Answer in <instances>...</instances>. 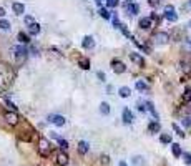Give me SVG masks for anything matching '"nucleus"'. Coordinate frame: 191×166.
<instances>
[{
    "label": "nucleus",
    "instance_id": "nucleus-39",
    "mask_svg": "<svg viewBox=\"0 0 191 166\" xmlns=\"http://www.w3.org/2000/svg\"><path fill=\"white\" fill-rule=\"evenodd\" d=\"M107 3H108V7H116L118 5V0H107Z\"/></svg>",
    "mask_w": 191,
    "mask_h": 166
},
{
    "label": "nucleus",
    "instance_id": "nucleus-23",
    "mask_svg": "<svg viewBox=\"0 0 191 166\" xmlns=\"http://www.w3.org/2000/svg\"><path fill=\"white\" fill-rule=\"evenodd\" d=\"M145 105H146V111H150L151 115H153L155 118L158 120V113H156V108H155V105L151 103V101H146V103H145Z\"/></svg>",
    "mask_w": 191,
    "mask_h": 166
},
{
    "label": "nucleus",
    "instance_id": "nucleus-15",
    "mask_svg": "<svg viewBox=\"0 0 191 166\" xmlns=\"http://www.w3.org/2000/svg\"><path fill=\"white\" fill-rule=\"evenodd\" d=\"M12 10H13V13H15V15H22V13L25 12V7H23V3L15 2V3L12 5Z\"/></svg>",
    "mask_w": 191,
    "mask_h": 166
},
{
    "label": "nucleus",
    "instance_id": "nucleus-22",
    "mask_svg": "<svg viewBox=\"0 0 191 166\" xmlns=\"http://www.w3.org/2000/svg\"><path fill=\"white\" fill-rule=\"evenodd\" d=\"M181 101L183 103H191V88H186L185 93L181 95Z\"/></svg>",
    "mask_w": 191,
    "mask_h": 166
},
{
    "label": "nucleus",
    "instance_id": "nucleus-38",
    "mask_svg": "<svg viewBox=\"0 0 191 166\" xmlns=\"http://www.w3.org/2000/svg\"><path fill=\"white\" fill-rule=\"evenodd\" d=\"M100 160H101V163H103V164H108L110 163V156H108V154H101Z\"/></svg>",
    "mask_w": 191,
    "mask_h": 166
},
{
    "label": "nucleus",
    "instance_id": "nucleus-47",
    "mask_svg": "<svg viewBox=\"0 0 191 166\" xmlns=\"http://www.w3.org/2000/svg\"><path fill=\"white\" fill-rule=\"evenodd\" d=\"M189 5H191V0H189Z\"/></svg>",
    "mask_w": 191,
    "mask_h": 166
},
{
    "label": "nucleus",
    "instance_id": "nucleus-6",
    "mask_svg": "<svg viewBox=\"0 0 191 166\" xmlns=\"http://www.w3.org/2000/svg\"><path fill=\"white\" fill-rule=\"evenodd\" d=\"M3 118H5V121L9 123L10 126H15L17 123H19V115H17L15 111H7L5 115H3Z\"/></svg>",
    "mask_w": 191,
    "mask_h": 166
},
{
    "label": "nucleus",
    "instance_id": "nucleus-33",
    "mask_svg": "<svg viewBox=\"0 0 191 166\" xmlns=\"http://www.w3.org/2000/svg\"><path fill=\"white\" fill-rule=\"evenodd\" d=\"M181 125L186 126V128H189V126H191V116H186V118H183V120H181Z\"/></svg>",
    "mask_w": 191,
    "mask_h": 166
},
{
    "label": "nucleus",
    "instance_id": "nucleus-1",
    "mask_svg": "<svg viewBox=\"0 0 191 166\" xmlns=\"http://www.w3.org/2000/svg\"><path fill=\"white\" fill-rule=\"evenodd\" d=\"M38 153H40V156H43V158L50 156V153H52V143L47 138H40V140H38Z\"/></svg>",
    "mask_w": 191,
    "mask_h": 166
},
{
    "label": "nucleus",
    "instance_id": "nucleus-41",
    "mask_svg": "<svg viewBox=\"0 0 191 166\" xmlns=\"http://www.w3.org/2000/svg\"><path fill=\"white\" fill-rule=\"evenodd\" d=\"M97 75H98V78H100L101 82H105V73H103V72H98Z\"/></svg>",
    "mask_w": 191,
    "mask_h": 166
},
{
    "label": "nucleus",
    "instance_id": "nucleus-34",
    "mask_svg": "<svg viewBox=\"0 0 191 166\" xmlns=\"http://www.w3.org/2000/svg\"><path fill=\"white\" fill-rule=\"evenodd\" d=\"M113 27H115V28H120V27H121V22H120L118 15H115V17H113Z\"/></svg>",
    "mask_w": 191,
    "mask_h": 166
},
{
    "label": "nucleus",
    "instance_id": "nucleus-8",
    "mask_svg": "<svg viewBox=\"0 0 191 166\" xmlns=\"http://www.w3.org/2000/svg\"><path fill=\"white\" fill-rule=\"evenodd\" d=\"M68 163H70L68 154H67L65 151H60V153L56 154V164H58V166H67Z\"/></svg>",
    "mask_w": 191,
    "mask_h": 166
},
{
    "label": "nucleus",
    "instance_id": "nucleus-44",
    "mask_svg": "<svg viewBox=\"0 0 191 166\" xmlns=\"http://www.w3.org/2000/svg\"><path fill=\"white\" fill-rule=\"evenodd\" d=\"M95 2H97V3H101V2H103V0H95Z\"/></svg>",
    "mask_w": 191,
    "mask_h": 166
},
{
    "label": "nucleus",
    "instance_id": "nucleus-25",
    "mask_svg": "<svg viewBox=\"0 0 191 166\" xmlns=\"http://www.w3.org/2000/svg\"><path fill=\"white\" fill-rule=\"evenodd\" d=\"M135 86H136V90H140V91H146V90H148V85L145 83L143 80H136Z\"/></svg>",
    "mask_w": 191,
    "mask_h": 166
},
{
    "label": "nucleus",
    "instance_id": "nucleus-36",
    "mask_svg": "<svg viewBox=\"0 0 191 166\" xmlns=\"http://www.w3.org/2000/svg\"><path fill=\"white\" fill-rule=\"evenodd\" d=\"M5 105H7V107H9V108H10V110H12V111H15V110H17V107H15V105H13L12 101L9 100V98H5Z\"/></svg>",
    "mask_w": 191,
    "mask_h": 166
},
{
    "label": "nucleus",
    "instance_id": "nucleus-40",
    "mask_svg": "<svg viewBox=\"0 0 191 166\" xmlns=\"http://www.w3.org/2000/svg\"><path fill=\"white\" fill-rule=\"evenodd\" d=\"M148 3H150L151 7H158L160 5V0H148Z\"/></svg>",
    "mask_w": 191,
    "mask_h": 166
},
{
    "label": "nucleus",
    "instance_id": "nucleus-45",
    "mask_svg": "<svg viewBox=\"0 0 191 166\" xmlns=\"http://www.w3.org/2000/svg\"><path fill=\"white\" fill-rule=\"evenodd\" d=\"M133 2V0H126V3H131Z\"/></svg>",
    "mask_w": 191,
    "mask_h": 166
},
{
    "label": "nucleus",
    "instance_id": "nucleus-3",
    "mask_svg": "<svg viewBox=\"0 0 191 166\" xmlns=\"http://www.w3.org/2000/svg\"><path fill=\"white\" fill-rule=\"evenodd\" d=\"M153 42L156 45H165L169 42V33L168 32H158V33L153 35Z\"/></svg>",
    "mask_w": 191,
    "mask_h": 166
},
{
    "label": "nucleus",
    "instance_id": "nucleus-24",
    "mask_svg": "<svg viewBox=\"0 0 191 166\" xmlns=\"http://www.w3.org/2000/svg\"><path fill=\"white\" fill-rule=\"evenodd\" d=\"M160 141H161L163 144H169V143L173 141V140H171V135H169V133H161Z\"/></svg>",
    "mask_w": 191,
    "mask_h": 166
},
{
    "label": "nucleus",
    "instance_id": "nucleus-30",
    "mask_svg": "<svg viewBox=\"0 0 191 166\" xmlns=\"http://www.w3.org/2000/svg\"><path fill=\"white\" fill-rule=\"evenodd\" d=\"M58 140V144H60V148H62V151H65L67 148H68V141L67 140H63V138H56Z\"/></svg>",
    "mask_w": 191,
    "mask_h": 166
},
{
    "label": "nucleus",
    "instance_id": "nucleus-29",
    "mask_svg": "<svg viewBox=\"0 0 191 166\" xmlns=\"http://www.w3.org/2000/svg\"><path fill=\"white\" fill-rule=\"evenodd\" d=\"M0 30H5V32L10 30V22L9 20H5V19L0 20Z\"/></svg>",
    "mask_w": 191,
    "mask_h": 166
},
{
    "label": "nucleus",
    "instance_id": "nucleus-18",
    "mask_svg": "<svg viewBox=\"0 0 191 166\" xmlns=\"http://www.w3.org/2000/svg\"><path fill=\"white\" fill-rule=\"evenodd\" d=\"M78 66L82 70H90V60L82 56V58H78Z\"/></svg>",
    "mask_w": 191,
    "mask_h": 166
},
{
    "label": "nucleus",
    "instance_id": "nucleus-11",
    "mask_svg": "<svg viewBox=\"0 0 191 166\" xmlns=\"http://www.w3.org/2000/svg\"><path fill=\"white\" fill-rule=\"evenodd\" d=\"M121 118H123V123H126V125H130V123H133V113H131V110H128V108H125L123 110V113H121Z\"/></svg>",
    "mask_w": 191,
    "mask_h": 166
},
{
    "label": "nucleus",
    "instance_id": "nucleus-21",
    "mask_svg": "<svg viewBox=\"0 0 191 166\" xmlns=\"http://www.w3.org/2000/svg\"><path fill=\"white\" fill-rule=\"evenodd\" d=\"M126 10H128L131 15H136V13L140 12V7H138L136 3H126Z\"/></svg>",
    "mask_w": 191,
    "mask_h": 166
},
{
    "label": "nucleus",
    "instance_id": "nucleus-43",
    "mask_svg": "<svg viewBox=\"0 0 191 166\" xmlns=\"http://www.w3.org/2000/svg\"><path fill=\"white\" fill-rule=\"evenodd\" d=\"M118 166H128V163H126V161H123V160H121V161H120V163H118Z\"/></svg>",
    "mask_w": 191,
    "mask_h": 166
},
{
    "label": "nucleus",
    "instance_id": "nucleus-48",
    "mask_svg": "<svg viewBox=\"0 0 191 166\" xmlns=\"http://www.w3.org/2000/svg\"><path fill=\"white\" fill-rule=\"evenodd\" d=\"M189 43H191V40H189Z\"/></svg>",
    "mask_w": 191,
    "mask_h": 166
},
{
    "label": "nucleus",
    "instance_id": "nucleus-2",
    "mask_svg": "<svg viewBox=\"0 0 191 166\" xmlns=\"http://www.w3.org/2000/svg\"><path fill=\"white\" fill-rule=\"evenodd\" d=\"M28 56V50L25 47H22V45H19V47H15V60L19 65H22V63H25Z\"/></svg>",
    "mask_w": 191,
    "mask_h": 166
},
{
    "label": "nucleus",
    "instance_id": "nucleus-32",
    "mask_svg": "<svg viewBox=\"0 0 191 166\" xmlns=\"http://www.w3.org/2000/svg\"><path fill=\"white\" fill-rule=\"evenodd\" d=\"M173 130H175V131H176V135H179V136H181V138H183V136H185V133H183V130L179 128V126L176 125V123H173Z\"/></svg>",
    "mask_w": 191,
    "mask_h": 166
},
{
    "label": "nucleus",
    "instance_id": "nucleus-19",
    "mask_svg": "<svg viewBox=\"0 0 191 166\" xmlns=\"http://www.w3.org/2000/svg\"><path fill=\"white\" fill-rule=\"evenodd\" d=\"M118 93H120V97H121V98H128L130 95H131V90H130V86H120Z\"/></svg>",
    "mask_w": 191,
    "mask_h": 166
},
{
    "label": "nucleus",
    "instance_id": "nucleus-9",
    "mask_svg": "<svg viewBox=\"0 0 191 166\" xmlns=\"http://www.w3.org/2000/svg\"><path fill=\"white\" fill-rule=\"evenodd\" d=\"M130 60H131L135 65H138V66H143V65H145L143 56H141L140 53H136V52H131V53H130Z\"/></svg>",
    "mask_w": 191,
    "mask_h": 166
},
{
    "label": "nucleus",
    "instance_id": "nucleus-28",
    "mask_svg": "<svg viewBox=\"0 0 191 166\" xmlns=\"http://www.w3.org/2000/svg\"><path fill=\"white\" fill-rule=\"evenodd\" d=\"M19 40H20V43H30V37L27 33H23V32L19 33Z\"/></svg>",
    "mask_w": 191,
    "mask_h": 166
},
{
    "label": "nucleus",
    "instance_id": "nucleus-4",
    "mask_svg": "<svg viewBox=\"0 0 191 166\" xmlns=\"http://www.w3.org/2000/svg\"><path fill=\"white\" fill-rule=\"evenodd\" d=\"M111 68H113V72L118 73V75H121V73L126 72V65L121 62V60H118V58L111 60Z\"/></svg>",
    "mask_w": 191,
    "mask_h": 166
},
{
    "label": "nucleus",
    "instance_id": "nucleus-46",
    "mask_svg": "<svg viewBox=\"0 0 191 166\" xmlns=\"http://www.w3.org/2000/svg\"><path fill=\"white\" fill-rule=\"evenodd\" d=\"M188 27H189V28H191V20H189V23H188Z\"/></svg>",
    "mask_w": 191,
    "mask_h": 166
},
{
    "label": "nucleus",
    "instance_id": "nucleus-27",
    "mask_svg": "<svg viewBox=\"0 0 191 166\" xmlns=\"http://www.w3.org/2000/svg\"><path fill=\"white\" fill-rule=\"evenodd\" d=\"M100 111H101V115H110V105L107 103V101H101Z\"/></svg>",
    "mask_w": 191,
    "mask_h": 166
},
{
    "label": "nucleus",
    "instance_id": "nucleus-42",
    "mask_svg": "<svg viewBox=\"0 0 191 166\" xmlns=\"http://www.w3.org/2000/svg\"><path fill=\"white\" fill-rule=\"evenodd\" d=\"M0 17H2V19L5 17V8H2V7H0Z\"/></svg>",
    "mask_w": 191,
    "mask_h": 166
},
{
    "label": "nucleus",
    "instance_id": "nucleus-14",
    "mask_svg": "<svg viewBox=\"0 0 191 166\" xmlns=\"http://www.w3.org/2000/svg\"><path fill=\"white\" fill-rule=\"evenodd\" d=\"M131 164H133V166H146V161H145V156H140V154L133 156V158H131Z\"/></svg>",
    "mask_w": 191,
    "mask_h": 166
},
{
    "label": "nucleus",
    "instance_id": "nucleus-31",
    "mask_svg": "<svg viewBox=\"0 0 191 166\" xmlns=\"http://www.w3.org/2000/svg\"><path fill=\"white\" fill-rule=\"evenodd\" d=\"M136 108H138V111L145 113V111H146V105H145V101H138V103H136Z\"/></svg>",
    "mask_w": 191,
    "mask_h": 166
},
{
    "label": "nucleus",
    "instance_id": "nucleus-35",
    "mask_svg": "<svg viewBox=\"0 0 191 166\" xmlns=\"http://www.w3.org/2000/svg\"><path fill=\"white\" fill-rule=\"evenodd\" d=\"M181 156H183V158H185V163L191 166V153H183V154H181Z\"/></svg>",
    "mask_w": 191,
    "mask_h": 166
},
{
    "label": "nucleus",
    "instance_id": "nucleus-10",
    "mask_svg": "<svg viewBox=\"0 0 191 166\" xmlns=\"http://www.w3.org/2000/svg\"><path fill=\"white\" fill-rule=\"evenodd\" d=\"M82 45H83V48H85V50H91V48L95 47V40H93V37H90V35L83 37Z\"/></svg>",
    "mask_w": 191,
    "mask_h": 166
},
{
    "label": "nucleus",
    "instance_id": "nucleus-20",
    "mask_svg": "<svg viewBox=\"0 0 191 166\" xmlns=\"http://www.w3.org/2000/svg\"><path fill=\"white\" fill-rule=\"evenodd\" d=\"M28 33L30 35H38L40 33V25L37 22H33L32 25H28Z\"/></svg>",
    "mask_w": 191,
    "mask_h": 166
},
{
    "label": "nucleus",
    "instance_id": "nucleus-37",
    "mask_svg": "<svg viewBox=\"0 0 191 166\" xmlns=\"http://www.w3.org/2000/svg\"><path fill=\"white\" fill-rule=\"evenodd\" d=\"M23 20H25V25H32V23L35 22V19H33V17H32V15H27V17H25V19H23Z\"/></svg>",
    "mask_w": 191,
    "mask_h": 166
},
{
    "label": "nucleus",
    "instance_id": "nucleus-13",
    "mask_svg": "<svg viewBox=\"0 0 191 166\" xmlns=\"http://www.w3.org/2000/svg\"><path fill=\"white\" fill-rule=\"evenodd\" d=\"M151 22H153V20H151L150 17H143V19H140V28H143V30H150Z\"/></svg>",
    "mask_w": 191,
    "mask_h": 166
},
{
    "label": "nucleus",
    "instance_id": "nucleus-7",
    "mask_svg": "<svg viewBox=\"0 0 191 166\" xmlns=\"http://www.w3.org/2000/svg\"><path fill=\"white\" fill-rule=\"evenodd\" d=\"M48 121L53 123L55 126H63L67 120H65V116H62V115H50L48 116Z\"/></svg>",
    "mask_w": 191,
    "mask_h": 166
},
{
    "label": "nucleus",
    "instance_id": "nucleus-16",
    "mask_svg": "<svg viewBox=\"0 0 191 166\" xmlns=\"http://www.w3.org/2000/svg\"><path fill=\"white\" fill-rule=\"evenodd\" d=\"M161 126L158 121H150V125H148V131L150 133H160Z\"/></svg>",
    "mask_w": 191,
    "mask_h": 166
},
{
    "label": "nucleus",
    "instance_id": "nucleus-12",
    "mask_svg": "<svg viewBox=\"0 0 191 166\" xmlns=\"http://www.w3.org/2000/svg\"><path fill=\"white\" fill-rule=\"evenodd\" d=\"M88 150H90V143L88 141H85V140L78 141V153L80 154H87Z\"/></svg>",
    "mask_w": 191,
    "mask_h": 166
},
{
    "label": "nucleus",
    "instance_id": "nucleus-5",
    "mask_svg": "<svg viewBox=\"0 0 191 166\" xmlns=\"http://www.w3.org/2000/svg\"><path fill=\"white\" fill-rule=\"evenodd\" d=\"M165 19L168 20V22H176V20H178V15H176L175 7H173V5H166V8H165Z\"/></svg>",
    "mask_w": 191,
    "mask_h": 166
},
{
    "label": "nucleus",
    "instance_id": "nucleus-26",
    "mask_svg": "<svg viewBox=\"0 0 191 166\" xmlns=\"http://www.w3.org/2000/svg\"><path fill=\"white\" fill-rule=\"evenodd\" d=\"M98 13H100V17H103L105 20H110V19H111L110 12H108L107 8H103V7H100V8H98Z\"/></svg>",
    "mask_w": 191,
    "mask_h": 166
},
{
    "label": "nucleus",
    "instance_id": "nucleus-17",
    "mask_svg": "<svg viewBox=\"0 0 191 166\" xmlns=\"http://www.w3.org/2000/svg\"><path fill=\"white\" fill-rule=\"evenodd\" d=\"M171 151H173V156H175V158H179L183 154L181 146H179L178 143H171Z\"/></svg>",
    "mask_w": 191,
    "mask_h": 166
}]
</instances>
